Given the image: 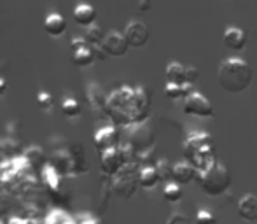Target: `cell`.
<instances>
[{"label": "cell", "instance_id": "obj_1", "mask_svg": "<svg viewBox=\"0 0 257 224\" xmlns=\"http://www.w3.org/2000/svg\"><path fill=\"white\" fill-rule=\"evenodd\" d=\"M107 118L112 125L126 126L149 119L151 91L146 86H121L107 98Z\"/></svg>", "mask_w": 257, "mask_h": 224}, {"label": "cell", "instance_id": "obj_2", "mask_svg": "<svg viewBox=\"0 0 257 224\" xmlns=\"http://www.w3.org/2000/svg\"><path fill=\"white\" fill-rule=\"evenodd\" d=\"M254 79L252 67L241 58H227L217 68V81L224 91L238 95L248 89Z\"/></svg>", "mask_w": 257, "mask_h": 224}, {"label": "cell", "instance_id": "obj_3", "mask_svg": "<svg viewBox=\"0 0 257 224\" xmlns=\"http://www.w3.org/2000/svg\"><path fill=\"white\" fill-rule=\"evenodd\" d=\"M184 156L187 161L200 170L208 168L215 163V147H213V137L206 132H193L187 135L184 142Z\"/></svg>", "mask_w": 257, "mask_h": 224}, {"label": "cell", "instance_id": "obj_4", "mask_svg": "<svg viewBox=\"0 0 257 224\" xmlns=\"http://www.w3.org/2000/svg\"><path fill=\"white\" fill-rule=\"evenodd\" d=\"M198 180H200L201 189L208 196H220L224 194L231 186V172L220 161H215L208 168L198 172Z\"/></svg>", "mask_w": 257, "mask_h": 224}, {"label": "cell", "instance_id": "obj_5", "mask_svg": "<svg viewBox=\"0 0 257 224\" xmlns=\"http://www.w3.org/2000/svg\"><path fill=\"white\" fill-rule=\"evenodd\" d=\"M124 133H126V146H128L137 156H140V154H144V153H149L156 144V133L147 121L126 126Z\"/></svg>", "mask_w": 257, "mask_h": 224}, {"label": "cell", "instance_id": "obj_6", "mask_svg": "<svg viewBox=\"0 0 257 224\" xmlns=\"http://www.w3.org/2000/svg\"><path fill=\"white\" fill-rule=\"evenodd\" d=\"M132 156H137V154L126 144L124 146L112 147L108 151H103V153H100V167H102V172L105 175L114 177L124 165H128L132 161Z\"/></svg>", "mask_w": 257, "mask_h": 224}, {"label": "cell", "instance_id": "obj_7", "mask_svg": "<svg viewBox=\"0 0 257 224\" xmlns=\"http://www.w3.org/2000/svg\"><path fill=\"white\" fill-rule=\"evenodd\" d=\"M139 172L140 170H137L135 165L128 163L114 175V191L121 198H132L135 194L137 187L140 186Z\"/></svg>", "mask_w": 257, "mask_h": 224}, {"label": "cell", "instance_id": "obj_8", "mask_svg": "<svg viewBox=\"0 0 257 224\" xmlns=\"http://www.w3.org/2000/svg\"><path fill=\"white\" fill-rule=\"evenodd\" d=\"M184 112L187 116H196V118H212L213 116V105L206 98L203 93L193 91L189 96L184 98Z\"/></svg>", "mask_w": 257, "mask_h": 224}, {"label": "cell", "instance_id": "obj_9", "mask_svg": "<svg viewBox=\"0 0 257 224\" xmlns=\"http://www.w3.org/2000/svg\"><path fill=\"white\" fill-rule=\"evenodd\" d=\"M124 37H126V41H128V44H130V48H135V49H139V48H144V46L149 42V39H151V30H149V27H147L144 21H140V20H132L128 25H126V28H124Z\"/></svg>", "mask_w": 257, "mask_h": 224}, {"label": "cell", "instance_id": "obj_10", "mask_svg": "<svg viewBox=\"0 0 257 224\" xmlns=\"http://www.w3.org/2000/svg\"><path fill=\"white\" fill-rule=\"evenodd\" d=\"M107 98L108 95L105 93V89L96 82H89L86 88V102H88L89 109L93 110V114L98 116H107Z\"/></svg>", "mask_w": 257, "mask_h": 224}, {"label": "cell", "instance_id": "obj_11", "mask_svg": "<svg viewBox=\"0 0 257 224\" xmlns=\"http://www.w3.org/2000/svg\"><path fill=\"white\" fill-rule=\"evenodd\" d=\"M121 135H119V130L115 125H108L100 128L98 132L95 133V147L98 153H103V151H108L112 147H117L121 146L119 142Z\"/></svg>", "mask_w": 257, "mask_h": 224}, {"label": "cell", "instance_id": "obj_12", "mask_svg": "<svg viewBox=\"0 0 257 224\" xmlns=\"http://www.w3.org/2000/svg\"><path fill=\"white\" fill-rule=\"evenodd\" d=\"M102 44H103L105 51L108 53V56H115V58L124 56L130 49V44H128V41H126L124 34L115 32V30L108 32V34L105 35Z\"/></svg>", "mask_w": 257, "mask_h": 224}, {"label": "cell", "instance_id": "obj_13", "mask_svg": "<svg viewBox=\"0 0 257 224\" xmlns=\"http://www.w3.org/2000/svg\"><path fill=\"white\" fill-rule=\"evenodd\" d=\"M194 179H198V168L194 167L191 161H179V163L173 165V175L172 180L179 182L180 186H187Z\"/></svg>", "mask_w": 257, "mask_h": 224}, {"label": "cell", "instance_id": "obj_14", "mask_svg": "<svg viewBox=\"0 0 257 224\" xmlns=\"http://www.w3.org/2000/svg\"><path fill=\"white\" fill-rule=\"evenodd\" d=\"M222 42L226 48L233 49V51H241L247 46V34L238 27H227L224 30Z\"/></svg>", "mask_w": 257, "mask_h": 224}, {"label": "cell", "instance_id": "obj_15", "mask_svg": "<svg viewBox=\"0 0 257 224\" xmlns=\"http://www.w3.org/2000/svg\"><path fill=\"white\" fill-rule=\"evenodd\" d=\"M72 16H74V21L79 27L88 28V27H91V25H95L96 9L93 6H89V4H77V6L74 7Z\"/></svg>", "mask_w": 257, "mask_h": 224}, {"label": "cell", "instance_id": "obj_16", "mask_svg": "<svg viewBox=\"0 0 257 224\" xmlns=\"http://www.w3.org/2000/svg\"><path fill=\"white\" fill-rule=\"evenodd\" d=\"M44 30L48 35L58 39V37H61V35H65V32H67V21H65V18L61 16V14L51 13V14H48L44 20Z\"/></svg>", "mask_w": 257, "mask_h": 224}, {"label": "cell", "instance_id": "obj_17", "mask_svg": "<svg viewBox=\"0 0 257 224\" xmlns=\"http://www.w3.org/2000/svg\"><path fill=\"white\" fill-rule=\"evenodd\" d=\"M238 214L245 221H250V222L257 221V194L248 193L238 201Z\"/></svg>", "mask_w": 257, "mask_h": 224}, {"label": "cell", "instance_id": "obj_18", "mask_svg": "<svg viewBox=\"0 0 257 224\" xmlns=\"http://www.w3.org/2000/svg\"><path fill=\"white\" fill-rule=\"evenodd\" d=\"M165 77L166 82H179V84L187 82V67L180 63V61H170L166 65Z\"/></svg>", "mask_w": 257, "mask_h": 224}, {"label": "cell", "instance_id": "obj_19", "mask_svg": "<svg viewBox=\"0 0 257 224\" xmlns=\"http://www.w3.org/2000/svg\"><path fill=\"white\" fill-rule=\"evenodd\" d=\"M193 86L194 84H191V82H182V84H179V82H166L165 95L168 96L170 100L186 98V96H189L191 93L194 91Z\"/></svg>", "mask_w": 257, "mask_h": 224}, {"label": "cell", "instance_id": "obj_20", "mask_svg": "<svg viewBox=\"0 0 257 224\" xmlns=\"http://www.w3.org/2000/svg\"><path fill=\"white\" fill-rule=\"evenodd\" d=\"M139 182H140V187L144 189H154L158 186L159 180V175H158V170H156L154 165H144L139 172Z\"/></svg>", "mask_w": 257, "mask_h": 224}, {"label": "cell", "instance_id": "obj_21", "mask_svg": "<svg viewBox=\"0 0 257 224\" xmlns=\"http://www.w3.org/2000/svg\"><path fill=\"white\" fill-rule=\"evenodd\" d=\"M95 60L96 58L93 55V49L89 44H84L82 48L72 51V63H74L75 67H89V65H93Z\"/></svg>", "mask_w": 257, "mask_h": 224}, {"label": "cell", "instance_id": "obj_22", "mask_svg": "<svg viewBox=\"0 0 257 224\" xmlns=\"http://www.w3.org/2000/svg\"><path fill=\"white\" fill-rule=\"evenodd\" d=\"M25 160H27V163L30 165L32 168H41L42 165L46 163V154L41 147L32 146L25 151Z\"/></svg>", "mask_w": 257, "mask_h": 224}, {"label": "cell", "instance_id": "obj_23", "mask_svg": "<svg viewBox=\"0 0 257 224\" xmlns=\"http://www.w3.org/2000/svg\"><path fill=\"white\" fill-rule=\"evenodd\" d=\"M184 191H182V186H180L179 182H175V180H168V184L165 186V189H163V196H165L166 201H170V203H177V201L182 198Z\"/></svg>", "mask_w": 257, "mask_h": 224}, {"label": "cell", "instance_id": "obj_24", "mask_svg": "<svg viewBox=\"0 0 257 224\" xmlns=\"http://www.w3.org/2000/svg\"><path fill=\"white\" fill-rule=\"evenodd\" d=\"M61 112L65 114V118H77V116H81V105H79V102L75 98H72V96H65L63 102H61Z\"/></svg>", "mask_w": 257, "mask_h": 224}, {"label": "cell", "instance_id": "obj_25", "mask_svg": "<svg viewBox=\"0 0 257 224\" xmlns=\"http://www.w3.org/2000/svg\"><path fill=\"white\" fill-rule=\"evenodd\" d=\"M105 35L107 34L103 32V28L95 23V25H91V27L86 28L84 37H86V41H88V44H102Z\"/></svg>", "mask_w": 257, "mask_h": 224}, {"label": "cell", "instance_id": "obj_26", "mask_svg": "<svg viewBox=\"0 0 257 224\" xmlns=\"http://www.w3.org/2000/svg\"><path fill=\"white\" fill-rule=\"evenodd\" d=\"M154 167H156V170H158V175H159V180H161V182H168V180H172L173 167L168 160H159Z\"/></svg>", "mask_w": 257, "mask_h": 224}, {"label": "cell", "instance_id": "obj_27", "mask_svg": "<svg viewBox=\"0 0 257 224\" xmlns=\"http://www.w3.org/2000/svg\"><path fill=\"white\" fill-rule=\"evenodd\" d=\"M37 103L42 110H49L53 109L54 105V100H53V95L49 91H39L37 93Z\"/></svg>", "mask_w": 257, "mask_h": 224}, {"label": "cell", "instance_id": "obj_28", "mask_svg": "<svg viewBox=\"0 0 257 224\" xmlns=\"http://www.w3.org/2000/svg\"><path fill=\"white\" fill-rule=\"evenodd\" d=\"M48 224H74V222L70 221V217H68L65 212L56 210L48 217Z\"/></svg>", "mask_w": 257, "mask_h": 224}, {"label": "cell", "instance_id": "obj_29", "mask_svg": "<svg viewBox=\"0 0 257 224\" xmlns=\"http://www.w3.org/2000/svg\"><path fill=\"white\" fill-rule=\"evenodd\" d=\"M196 224H215V217L210 210L206 208H200L196 214Z\"/></svg>", "mask_w": 257, "mask_h": 224}, {"label": "cell", "instance_id": "obj_30", "mask_svg": "<svg viewBox=\"0 0 257 224\" xmlns=\"http://www.w3.org/2000/svg\"><path fill=\"white\" fill-rule=\"evenodd\" d=\"M89 46H91V49H93V55H95L96 60L103 61V60H107V58H108V53L105 51L103 44H89Z\"/></svg>", "mask_w": 257, "mask_h": 224}, {"label": "cell", "instance_id": "obj_31", "mask_svg": "<svg viewBox=\"0 0 257 224\" xmlns=\"http://www.w3.org/2000/svg\"><path fill=\"white\" fill-rule=\"evenodd\" d=\"M198 77H200V72H198L194 67H187V82L194 84V82L198 81Z\"/></svg>", "mask_w": 257, "mask_h": 224}, {"label": "cell", "instance_id": "obj_32", "mask_svg": "<svg viewBox=\"0 0 257 224\" xmlns=\"http://www.w3.org/2000/svg\"><path fill=\"white\" fill-rule=\"evenodd\" d=\"M84 44H88V41H86V37H74L70 42V49L72 51H75V49L82 48Z\"/></svg>", "mask_w": 257, "mask_h": 224}, {"label": "cell", "instance_id": "obj_33", "mask_svg": "<svg viewBox=\"0 0 257 224\" xmlns=\"http://www.w3.org/2000/svg\"><path fill=\"white\" fill-rule=\"evenodd\" d=\"M151 7H153V0H139V4H137V9L140 13H147V11H151Z\"/></svg>", "mask_w": 257, "mask_h": 224}, {"label": "cell", "instance_id": "obj_34", "mask_svg": "<svg viewBox=\"0 0 257 224\" xmlns=\"http://www.w3.org/2000/svg\"><path fill=\"white\" fill-rule=\"evenodd\" d=\"M7 88H9V86H7V81L4 77H0V96H4L7 93Z\"/></svg>", "mask_w": 257, "mask_h": 224}]
</instances>
